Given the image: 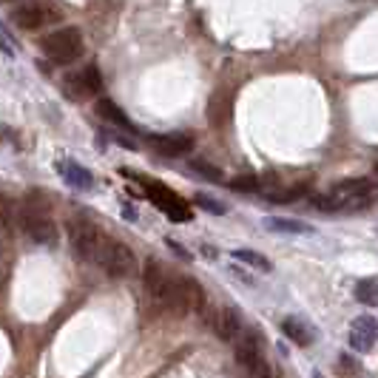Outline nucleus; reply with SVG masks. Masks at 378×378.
Segmentation results:
<instances>
[{
	"mask_svg": "<svg viewBox=\"0 0 378 378\" xmlns=\"http://www.w3.org/2000/svg\"><path fill=\"white\" fill-rule=\"evenodd\" d=\"M94 265H100L114 279H129V276L137 273V256L131 254V247L125 245V242L111 239V236H103Z\"/></svg>",
	"mask_w": 378,
	"mask_h": 378,
	"instance_id": "f257e3e1",
	"label": "nucleus"
},
{
	"mask_svg": "<svg viewBox=\"0 0 378 378\" xmlns=\"http://www.w3.org/2000/svg\"><path fill=\"white\" fill-rule=\"evenodd\" d=\"M40 46H43V54L54 63V66H72L74 60L83 57V49H85L80 28H74V26L57 28L54 35H49Z\"/></svg>",
	"mask_w": 378,
	"mask_h": 378,
	"instance_id": "f03ea898",
	"label": "nucleus"
},
{
	"mask_svg": "<svg viewBox=\"0 0 378 378\" xmlns=\"http://www.w3.org/2000/svg\"><path fill=\"white\" fill-rule=\"evenodd\" d=\"M103 231L88 222V219H77V222L69 225V242H72V250L74 256L83 259V262H94L97 259V250H100V242H103Z\"/></svg>",
	"mask_w": 378,
	"mask_h": 378,
	"instance_id": "7ed1b4c3",
	"label": "nucleus"
},
{
	"mask_svg": "<svg viewBox=\"0 0 378 378\" xmlns=\"http://www.w3.org/2000/svg\"><path fill=\"white\" fill-rule=\"evenodd\" d=\"M140 182H142V188H145V194L154 199V205L156 208H160L168 219H174V222H179V219H182V222H188V219H191V211H188V205L171 191V188H165V185H160V182H151V179H142V176H137Z\"/></svg>",
	"mask_w": 378,
	"mask_h": 378,
	"instance_id": "20e7f679",
	"label": "nucleus"
},
{
	"mask_svg": "<svg viewBox=\"0 0 378 378\" xmlns=\"http://www.w3.org/2000/svg\"><path fill=\"white\" fill-rule=\"evenodd\" d=\"M12 20L20 28H40L43 23H57L60 12L51 3H35V0H26V3L12 6Z\"/></svg>",
	"mask_w": 378,
	"mask_h": 378,
	"instance_id": "39448f33",
	"label": "nucleus"
},
{
	"mask_svg": "<svg viewBox=\"0 0 378 378\" xmlns=\"http://www.w3.org/2000/svg\"><path fill=\"white\" fill-rule=\"evenodd\" d=\"M370 188H372L370 179H344V182H338V185L333 188L330 199L338 205V211H350L353 202L370 197Z\"/></svg>",
	"mask_w": 378,
	"mask_h": 378,
	"instance_id": "423d86ee",
	"label": "nucleus"
},
{
	"mask_svg": "<svg viewBox=\"0 0 378 378\" xmlns=\"http://www.w3.org/2000/svg\"><path fill=\"white\" fill-rule=\"evenodd\" d=\"M23 231L38 245H57V225L49 213H23Z\"/></svg>",
	"mask_w": 378,
	"mask_h": 378,
	"instance_id": "0eeeda50",
	"label": "nucleus"
},
{
	"mask_svg": "<svg viewBox=\"0 0 378 378\" xmlns=\"http://www.w3.org/2000/svg\"><path fill=\"white\" fill-rule=\"evenodd\" d=\"M378 341V322L372 316H361L350 324V347L359 353H370Z\"/></svg>",
	"mask_w": 378,
	"mask_h": 378,
	"instance_id": "6e6552de",
	"label": "nucleus"
},
{
	"mask_svg": "<svg viewBox=\"0 0 378 378\" xmlns=\"http://www.w3.org/2000/svg\"><path fill=\"white\" fill-rule=\"evenodd\" d=\"M151 148H156L163 156H185L194 151V137L191 134H160V137H151Z\"/></svg>",
	"mask_w": 378,
	"mask_h": 378,
	"instance_id": "1a4fd4ad",
	"label": "nucleus"
},
{
	"mask_svg": "<svg viewBox=\"0 0 378 378\" xmlns=\"http://www.w3.org/2000/svg\"><path fill=\"white\" fill-rule=\"evenodd\" d=\"M262 338H259V333H242L239 338H236V361L245 367V370H250L259 359H265V353H262Z\"/></svg>",
	"mask_w": 378,
	"mask_h": 378,
	"instance_id": "9d476101",
	"label": "nucleus"
},
{
	"mask_svg": "<svg viewBox=\"0 0 378 378\" xmlns=\"http://www.w3.org/2000/svg\"><path fill=\"white\" fill-rule=\"evenodd\" d=\"M142 281H145V290L154 302H160L163 293H165V285H168V273L165 268L156 262V259H148L145 262V270H142Z\"/></svg>",
	"mask_w": 378,
	"mask_h": 378,
	"instance_id": "9b49d317",
	"label": "nucleus"
},
{
	"mask_svg": "<svg viewBox=\"0 0 378 378\" xmlns=\"http://www.w3.org/2000/svg\"><path fill=\"white\" fill-rule=\"evenodd\" d=\"M213 330L222 341H236L242 336V324H239V313L233 307H225V310H216V322H213Z\"/></svg>",
	"mask_w": 378,
	"mask_h": 378,
	"instance_id": "f8f14e48",
	"label": "nucleus"
},
{
	"mask_svg": "<svg viewBox=\"0 0 378 378\" xmlns=\"http://www.w3.org/2000/svg\"><path fill=\"white\" fill-rule=\"evenodd\" d=\"M57 171L63 174V179H66L72 188H77V191H91L94 176H91V171H85L83 165H77V163H72V160H63V163H57Z\"/></svg>",
	"mask_w": 378,
	"mask_h": 378,
	"instance_id": "ddd939ff",
	"label": "nucleus"
},
{
	"mask_svg": "<svg viewBox=\"0 0 378 378\" xmlns=\"http://www.w3.org/2000/svg\"><path fill=\"white\" fill-rule=\"evenodd\" d=\"M281 333H285L293 344H299V347H310L313 338H316V330H313L307 322L296 319V316H290V319L281 322Z\"/></svg>",
	"mask_w": 378,
	"mask_h": 378,
	"instance_id": "4468645a",
	"label": "nucleus"
},
{
	"mask_svg": "<svg viewBox=\"0 0 378 378\" xmlns=\"http://www.w3.org/2000/svg\"><path fill=\"white\" fill-rule=\"evenodd\" d=\"M94 111H97L106 122H111V125H117V129H122V131H129V134H134V122L129 120V114H125L117 103H111V100H97V106H94Z\"/></svg>",
	"mask_w": 378,
	"mask_h": 378,
	"instance_id": "2eb2a0df",
	"label": "nucleus"
},
{
	"mask_svg": "<svg viewBox=\"0 0 378 378\" xmlns=\"http://www.w3.org/2000/svg\"><path fill=\"white\" fill-rule=\"evenodd\" d=\"M228 108H231V97L225 94V88L213 91V97H211V103H208V120H211L213 129H222V125H225Z\"/></svg>",
	"mask_w": 378,
	"mask_h": 378,
	"instance_id": "dca6fc26",
	"label": "nucleus"
},
{
	"mask_svg": "<svg viewBox=\"0 0 378 378\" xmlns=\"http://www.w3.org/2000/svg\"><path fill=\"white\" fill-rule=\"evenodd\" d=\"M182 285H185V302H188V313H205L208 310V296H205V288L199 285L197 279H182Z\"/></svg>",
	"mask_w": 378,
	"mask_h": 378,
	"instance_id": "f3484780",
	"label": "nucleus"
},
{
	"mask_svg": "<svg viewBox=\"0 0 378 378\" xmlns=\"http://www.w3.org/2000/svg\"><path fill=\"white\" fill-rule=\"evenodd\" d=\"M63 94H66V97H72V100H85V97H91V91H88V83H85L83 69H80V72H69V74H66V80H63Z\"/></svg>",
	"mask_w": 378,
	"mask_h": 378,
	"instance_id": "a211bd4d",
	"label": "nucleus"
},
{
	"mask_svg": "<svg viewBox=\"0 0 378 378\" xmlns=\"http://www.w3.org/2000/svg\"><path fill=\"white\" fill-rule=\"evenodd\" d=\"M265 225H268V231H279V233H313V228L310 225H304V222H299V219H281V216H268L265 219Z\"/></svg>",
	"mask_w": 378,
	"mask_h": 378,
	"instance_id": "6ab92c4d",
	"label": "nucleus"
},
{
	"mask_svg": "<svg viewBox=\"0 0 378 378\" xmlns=\"http://www.w3.org/2000/svg\"><path fill=\"white\" fill-rule=\"evenodd\" d=\"M307 194V185H293V188H268L265 199L270 202H296L299 197Z\"/></svg>",
	"mask_w": 378,
	"mask_h": 378,
	"instance_id": "aec40b11",
	"label": "nucleus"
},
{
	"mask_svg": "<svg viewBox=\"0 0 378 378\" xmlns=\"http://www.w3.org/2000/svg\"><path fill=\"white\" fill-rule=\"evenodd\" d=\"M356 299L367 307H378V276L372 279H361L356 285Z\"/></svg>",
	"mask_w": 378,
	"mask_h": 378,
	"instance_id": "412c9836",
	"label": "nucleus"
},
{
	"mask_svg": "<svg viewBox=\"0 0 378 378\" xmlns=\"http://www.w3.org/2000/svg\"><path fill=\"white\" fill-rule=\"evenodd\" d=\"M231 256H233L236 262H245V265H250V268H256V270H270V259H268V256H262V254H256V250L236 247Z\"/></svg>",
	"mask_w": 378,
	"mask_h": 378,
	"instance_id": "4be33fe9",
	"label": "nucleus"
},
{
	"mask_svg": "<svg viewBox=\"0 0 378 378\" xmlns=\"http://www.w3.org/2000/svg\"><path fill=\"white\" fill-rule=\"evenodd\" d=\"M191 171L199 174V176H205V179H211V182H225V179H222V171H219L216 165H211V163H205V160H194V163H191Z\"/></svg>",
	"mask_w": 378,
	"mask_h": 378,
	"instance_id": "5701e85b",
	"label": "nucleus"
},
{
	"mask_svg": "<svg viewBox=\"0 0 378 378\" xmlns=\"http://www.w3.org/2000/svg\"><path fill=\"white\" fill-rule=\"evenodd\" d=\"M228 185L233 188V191H242V194H245V191H259V179L250 176V174H247V176H236V179H231Z\"/></svg>",
	"mask_w": 378,
	"mask_h": 378,
	"instance_id": "b1692460",
	"label": "nucleus"
},
{
	"mask_svg": "<svg viewBox=\"0 0 378 378\" xmlns=\"http://www.w3.org/2000/svg\"><path fill=\"white\" fill-rule=\"evenodd\" d=\"M83 74H85V83H88V91H91V94H100V91H103V77H100L97 66H85Z\"/></svg>",
	"mask_w": 378,
	"mask_h": 378,
	"instance_id": "393cba45",
	"label": "nucleus"
},
{
	"mask_svg": "<svg viewBox=\"0 0 378 378\" xmlns=\"http://www.w3.org/2000/svg\"><path fill=\"white\" fill-rule=\"evenodd\" d=\"M197 205H199V208H205V211H211V213H216V216H222V213L228 211L222 202H216L213 197H205V194H199V197H197Z\"/></svg>",
	"mask_w": 378,
	"mask_h": 378,
	"instance_id": "a878e982",
	"label": "nucleus"
},
{
	"mask_svg": "<svg viewBox=\"0 0 378 378\" xmlns=\"http://www.w3.org/2000/svg\"><path fill=\"white\" fill-rule=\"evenodd\" d=\"M338 370H341V375H356V372H359V364H356L350 356H341V359H338Z\"/></svg>",
	"mask_w": 378,
	"mask_h": 378,
	"instance_id": "bb28decb",
	"label": "nucleus"
},
{
	"mask_svg": "<svg viewBox=\"0 0 378 378\" xmlns=\"http://www.w3.org/2000/svg\"><path fill=\"white\" fill-rule=\"evenodd\" d=\"M0 51L3 54H9V57H15V46H12V38L3 31V26H0Z\"/></svg>",
	"mask_w": 378,
	"mask_h": 378,
	"instance_id": "cd10ccee",
	"label": "nucleus"
},
{
	"mask_svg": "<svg viewBox=\"0 0 378 378\" xmlns=\"http://www.w3.org/2000/svg\"><path fill=\"white\" fill-rule=\"evenodd\" d=\"M165 245L174 250V254H179L182 259H191V254H188V250H182V245H179V242H174V239H165Z\"/></svg>",
	"mask_w": 378,
	"mask_h": 378,
	"instance_id": "c85d7f7f",
	"label": "nucleus"
},
{
	"mask_svg": "<svg viewBox=\"0 0 378 378\" xmlns=\"http://www.w3.org/2000/svg\"><path fill=\"white\" fill-rule=\"evenodd\" d=\"M3 222H6V202L0 199V225H3Z\"/></svg>",
	"mask_w": 378,
	"mask_h": 378,
	"instance_id": "c756f323",
	"label": "nucleus"
},
{
	"mask_svg": "<svg viewBox=\"0 0 378 378\" xmlns=\"http://www.w3.org/2000/svg\"><path fill=\"white\" fill-rule=\"evenodd\" d=\"M122 213H125V219H137V211H131L129 205H125V211H122Z\"/></svg>",
	"mask_w": 378,
	"mask_h": 378,
	"instance_id": "7c9ffc66",
	"label": "nucleus"
},
{
	"mask_svg": "<svg viewBox=\"0 0 378 378\" xmlns=\"http://www.w3.org/2000/svg\"><path fill=\"white\" fill-rule=\"evenodd\" d=\"M313 378H324V375L322 372H313Z\"/></svg>",
	"mask_w": 378,
	"mask_h": 378,
	"instance_id": "2f4dec72",
	"label": "nucleus"
}]
</instances>
